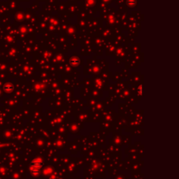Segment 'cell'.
<instances>
[{
	"mask_svg": "<svg viewBox=\"0 0 179 179\" xmlns=\"http://www.w3.org/2000/svg\"><path fill=\"white\" fill-rule=\"evenodd\" d=\"M136 4V1L135 0H128L127 1V4L130 6H133Z\"/></svg>",
	"mask_w": 179,
	"mask_h": 179,
	"instance_id": "obj_2",
	"label": "cell"
},
{
	"mask_svg": "<svg viewBox=\"0 0 179 179\" xmlns=\"http://www.w3.org/2000/svg\"><path fill=\"white\" fill-rule=\"evenodd\" d=\"M4 90L6 92H11L13 90V86L11 85V84H6L5 86H4Z\"/></svg>",
	"mask_w": 179,
	"mask_h": 179,
	"instance_id": "obj_1",
	"label": "cell"
}]
</instances>
